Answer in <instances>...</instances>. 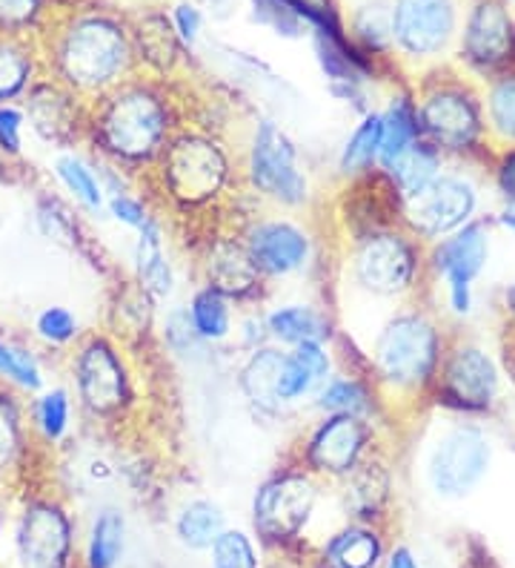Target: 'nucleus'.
<instances>
[{
    "label": "nucleus",
    "instance_id": "e433bc0d",
    "mask_svg": "<svg viewBox=\"0 0 515 568\" xmlns=\"http://www.w3.org/2000/svg\"><path fill=\"white\" fill-rule=\"evenodd\" d=\"M29 78V58L21 49L0 47V101L18 95Z\"/></svg>",
    "mask_w": 515,
    "mask_h": 568
},
{
    "label": "nucleus",
    "instance_id": "f704fd0d",
    "mask_svg": "<svg viewBox=\"0 0 515 568\" xmlns=\"http://www.w3.org/2000/svg\"><path fill=\"white\" fill-rule=\"evenodd\" d=\"M213 566L215 568H258L253 542L247 540V534H240V531L220 534L218 540L213 542Z\"/></svg>",
    "mask_w": 515,
    "mask_h": 568
},
{
    "label": "nucleus",
    "instance_id": "f3484780",
    "mask_svg": "<svg viewBox=\"0 0 515 568\" xmlns=\"http://www.w3.org/2000/svg\"><path fill=\"white\" fill-rule=\"evenodd\" d=\"M264 276H289L301 271L309 258V236L298 224L267 219L255 222L244 239Z\"/></svg>",
    "mask_w": 515,
    "mask_h": 568
},
{
    "label": "nucleus",
    "instance_id": "cd10ccee",
    "mask_svg": "<svg viewBox=\"0 0 515 568\" xmlns=\"http://www.w3.org/2000/svg\"><path fill=\"white\" fill-rule=\"evenodd\" d=\"M381 555V542L367 528H347L327 546L330 568H372Z\"/></svg>",
    "mask_w": 515,
    "mask_h": 568
},
{
    "label": "nucleus",
    "instance_id": "a18cd8bd",
    "mask_svg": "<svg viewBox=\"0 0 515 568\" xmlns=\"http://www.w3.org/2000/svg\"><path fill=\"white\" fill-rule=\"evenodd\" d=\"M14 445V414L9 403H0V463L9 457Z\"/></svg>",
    "mask_w": 515,
    "mask_h": 568
},
{
    "label": "nucleus",
    "instance_id": "9d476101",
    "mask_svg": "<svg viewBox=\"0 0 515 568\" xmlns=\"http://www.w3.org/2000/svg\"><path fill=\"white\" fill-rule=\"evenodd\" d=\"M316 506V486L303 474H281L255 494V528L269 540L296 537Z\"/></svg>",
    "mask_w": 515,
    "mask_h": 568
},
{
    "label": "nucleus",
    "instance_id": "393cba45",
    "mask_svg": "<svg viewBox=\"0 0 515 568\" xmlns=\"http://www.w3.org/2000/svg\"><path fill=\"white\" fill-rule=\"evenodd\" d=\"M284 365V351L275 347H261L249 356L244 374H240V385L247 394L249 403H255L261 410H278L284 408L278 403V374Z\"/></svg>",
    "mask_w": 515,
    "mask_h": 568
},
{
    "label": "nucleus",
    "instance_id": "f8f14e48",
    "mask_svg": "<svg viewBox=\"0 0 515 568\" xmlns=\"http://www.w3.org/2000/svg\"><path fill=\"white\" fill-rule=\"evenodd\" d=\"M367 445H370L367 419L350 414H330L309 437L307 463L330 477H347L361 465Z\"/></svg>",
    "mask_w": 515,
    "mask_h": 568
},
{
    "label": "nucleus",
    "instance_id": "0eeeda50",
    "mask_svg": "<svg viewBox=\"0 0 515 568\" xmlns=\"http://www.w3.org/2000/svg\"><path fill=\"white\" fill-rule=\"evenodd\" d=\"M473 181L464 175H439L424 190L401 202L404 224L421 239H444L464 224H470L475 213Z\"/></svg>",
    "mask_w": 515,
    "mask_h": 568
},
{
    "label": "nucleus",
    "instance_id": "49530a36",
    "mask_svg": "<svg viewBox=\"0 0 515 568\" xmlns=\"http://www.w3.org/2000/svg\"><path fill=\"white\" fill-rule=\"evenodd\" d=\"M502 224H504V227L513 230V233H515V210H507V213L502 215Z\"/></svg>",
    "mask_w": 515,
    "mask_h": 568
},
{
    "label": "nucleus",
    "instance_id": "1a4fd4ad",
    "mask_svg": "<svg viewBox=\"0 0 515 568\" xmlns=\"http://www.w3.org/2000/svg\"><path fill=\"white\" fill-rule=\"evenodd\" d=\"M490 256V233L481 222H470L441 239L433 253V267L446 284L450 307L459 316L473 311V282L481 276Z\"/></svg>",
    "mask_w": 515,
    "mask_h": 568
},
{
    "label": "nucleus",
    "instance_id": "423d86ee",
    "mask_svg": "<svg viewBox=\"0 0 515 568\" xmlns=\"http://www.w3.org/2000/svg\"><path fill=\"white\" fill-rule=\"evenodd\" d=\"M419 250L395 230H378L358 239L352 253V282L370 296H401L415 284Z\"/></svg>",
    "mask_w": 515,
    "mask_h": 568
},
{
    "label": "nucleus",
    "instance_id": "b1692460",
    "mask_svg": "<svg viewBox=\"0 0 515 568\" xmlns=\"http://www.w3.org/2000/svg\"><path fill=\"white\" fill-rule=\"evenodd\" d=\"M381 121H384V139H381L378 166L387 170L392 161H399L401 155L421 139L419 110H415V104H412L410 98L399 95L390 101V110L381 112Z\"/></svg>",
    "mask_w": 515,
    "mask_h": 568
},
{
    "label": "nucleus",
    "instance_id": "c756f323",
    "mask_svg": "<svg viewBox=\"0 0 515 568\" xmlns=\"http://www.w3.org/2000/svg\"><path fill=\"white\" fill-rule=\"evenodd\" d=\"M124 517L117 511H103L90 531L86 562L90 568H112L124 551Z\"/></svg>",
    "mask_w": 515,
    "mask_h": 568
},
{
    "label": "nucleus",
    "instance_id": "a878e982",
    "mask_svg": "<svg viewBox=\"0 0 515 568\" xmlns=\"http://www.w3.org/2000/svg\"><path fill=\"white\" fill-rule=\"evenodd\" d=\"M381 139H384L381 112H367L364 121L356 126V132L343 144L341 155H338V170L350 179L370 173L378 164V155H381Z\"/></svg>",
    "mask_w": 515,
    "mask_h": 568
},
{
    "label": "nucleus",
    "instance_id": "a211bd4d",
    "mask_svg": "<svg viewBox=\"0 0 515 568\" xmlns=\"http://www.w3.org/2000/svg\"><path fill=\"white\" fill-rule=\"evenodd\" d=\"M330 354L323 342H303L289 354H284L281 374H278V403L296 405L303 396L316 394L327 385L330 376Z\"/></svg>",
    "mask_w": 515,
    "mask_h": 568
},
{
    "label": "nucleus",
    "instance_id": "bb28decb",
    "mask_svg": "<svg viewBox=\"0 0 515 568\" xmlns=\"http://www.w3.org/2000/svg\"><path fill=\"white\" fill-rule=\"evenodd\" d=\"M189 322H193L195 336L206 342H224L233 333V307L229 296H224L215 287H200L189 305Z\"/></svg>",
    "mask_w": 515,
    "mask_h": 568
},
{
    "label": "nucleus",
    "instance_id": "2f4dec72",
    "mask_svg": "<svg viewBox=\"0 0 515 568\" xmlns=\"http://www.w3.org/2000/svg\"><path fill=\"white\" fill-rule=\"evenodd\" d=\"M55 170H58V179L63 181V187L75 195L83 207L92 210V213H97V210L103 207L101 181H97L95 170H92L86 161H81L78 155H61Z\"/></svg>",
    "mask_w": 515,
    "mask_h": 568
},
{
    "label": "nucleus",
    "instance_id": "9b49d317",
    "mask_svg": "<svg viewBox=\"0 0 515 568\" xmlns=\"http://www.w3.org/2000/svg\"><path fill=\"white\" fill-rule=\"evenodd\" d=\"M421 139L439 153H464L478 141L481 119L467 95L455 90H439L426 98L419 110Z\"/></svg>",
    "mask_w": 515,
    "mask_h": 568
},
{
    "label": "nucleus",
    "instance_id": "c03bdc74",
    "mask_svg": "<svg viewBox=\"0 0 515 568\" xmlns=\"http://www.w3.org/2000/svg\"><path fill=\"white\" fill-rule=\"evenodd\" d=\"M175 23H178V32L184 41H195V38H198L200 14L195 7H189V3H181V7L175 9Z\"/></svg>",
    "mask_w": 515,
    "mask_h": 568
},
{
    "label": "nucleus",
    "instance_id": "72a5a7b5",
    "mask_svg": "<svg viewBox=\"0 0 515 568\" xmlns=\"http://www.w3.org/2000/svg\"><path fill=\"white\" fill-rule=\"evenodd\" d=\"M0 376H9L27 390H38L43 385L41 367H38L34 356L23 347L3 345V342H0Z\"/></svg>",
    "mask_w": 515,
    "mask_h": 568
},
{
    "label": "nucleus",
    "instance_id": "dca6fc26",
    "mask_svg": "<svg viewBox=\"0 0 515 568\" xmlns=\"http://www.w3.org/2000/svg\"><path fill=\"white\" fill-rule=\"evenodd\" d=\"M455 12L450 0H399L392 12V36L412 55H433L450 41Z\"/></svg>",
    "mask_w": 515,
    "mask_h": 568
},
{
    "label": "nucleus",
    "instance_id": "7c9ffc66",
    "mask_svg": "<svg viewBox=\"0 0 515 568\" xmlns=\"http://www.w3.org/2000/svg\"><path fill=\"white\" fill-rule=\"evenodd\" d=\"M318 408L327 414H350L367 419L372 414V396L358 379L338 376L318 390Z\"/></svg>",
    "mask_w": 515,
    "mask_h": 568
},
{
    "label": "nucleus",
    "instance_id": "39448f33",
    "mask_svg": "<svg viewBox=\"0 0 515 568\" xmlns=\"http://www.w3.org/2000/svg\"><path fill=\"white\" fill-rule=\"evenodd\" d=\"M130 61L121 29L110 21H81L66 36L61 52L63 75L81 90H101L124 72Z\"/></svg>",
    "mask_w": 515,
    "mask_h": 568
},
{
    "label": "nucleus",
    "instance_id": "4468645a",
    "mask_svg": "<svg viewBox=\"0 0 515 568\" xmlns=\"http://www.w3.org/2000/svg\"><path fill=\"white\" fill-rule=\"evenodd\" d=\"M444 403L461 410H484L498 394V371L481 347H459L441 371Z\"/></svg>",
    "mask_w": 515,
    "mask_h": 568
},
{
    "label": "nucleus",
    "instance_id": "f03ea898",
    "mask_svg": "<svg viewBox=\"0 0 515 568\" xmlns=\"http://www.w3.org/2000/svg\"><path fill=\"white\" fill-rule=\"evenodd\" d=\"M441 339L435 325L421 313H401L387 322L372 347V365L381 382L399 390H419L435 376Z\"/></svg>",
    "mask_w": 515,
    "mask_h": 568
},
{
    "label": "nucleus",
    "instance_id": "37998d69",
    "mask_svg": "<svg viewBox=\"0 0 515 568\" xmlns=\"http://www.w3.org/2000/svg\"><path fill=\"white\" fill-rule=\"evenodd\" d=\"M495 181H498V190L507 202L515 204V150H507V153L498 159V166H495Z\"/></svg>",
    "mask_w": 515,
    "mask_h": 568
},
{
    "label": "nucleus",
    "instance_id": "c9c22d12",
    "mask_svg": "<svg viewBox=\"0 0 515 568\" xmlns=\"http://www.w3.org/2000/svg\"><path fill=\"white\" fill-rule=\"evenodd\" d=\"M490 121L504 141H515V78H507L490 92Z\"/></svg>",
    "mask_w": 515,
    "mask_h": 568
},
{
    "label": "nucleus",
    "instance_id": "5701e85b",
    "mask_svg": "<svg viewBox=\"0 0 515 568\" xmlns=\"http://www.w3.org/2000/svg\"><path fill=\"white\" fill-rule=\"evenodd\" d=\"M135 271L137 282L150 293L152 298H164L172 293V267L166 262L164 253V239H161V227L155 222L146 224L137 233V247H135Z\"/></svg>",
    "mask_w": 515,
    "mask_h": 568
},
{
    "label": "nucleus",
    "instance_id": "aec40b11",
    "mask_svg": "<svg viewBox=\"0 0 515 568\" xmlns=\"http://www.w3.org/2000/svg\"><path fill=\"white\" fill-rule=\"evenodd\" d=\"M509 43H513V29H509V18L504 14V9L495 3H484L475 9L467 36H464L467 55L475 63H498L507 58Z\"/></svg>",
    "mask_w": 515,
    "mask_h": 568
},
{
    "label": "nucleus",
    "instance_id": "7ed1b4c3",
    "mask_svg": "<svg viewBox=\"0 0 515 568\" xmlns=\"http://www.w3.org/2000/svg\"><path fill=\"white\" fill-rule=\"evenodd\" d=\"M158 161L164 187L169 190L175 202L186 204V207L213 202L229 179V159L224 146L206 135H195V132L172 139Z\"/></svg>",
    "mask_w": 515,
    "mask_h": 568
},
{
    "label": "nucleus",
    "instance_id": "f257e3e1",
    "mask_svg": "<svg viewBox=\"0 0 515 568\" xmlns=\"http://www.w3.org/2000/svg\"><path fill=\"white\" fill-rule=\"evenodd\" d=\"M95 130L117 161H152L169 144V112L155 92L124 90L103 106Z\"/></svg>",
    "mask_w": 515,
    "mask_h": 568
},
{
    "label": "nucleus",
    "instance_id": "6ab92c4d",
    "mask_svg": "<svg viewBox=\"0 0 515 568\" xmlns=\"http://www.w3.org/2000/svg\"><path fill=\"white\" fill-rule=\"evenodd\" d=\"M206 276H209V287L224 296H249L261 287L264 273L258 271L247 244L218 242L209 250Z\"/></svg>",
    "mask_w": 515,
    "mask_h": 568
},
{
    "label": "nucleus",
    "instance_id": "79ce46f5",
    "mask_svg": "<svg viewBox=\"0 0 515 568\" xmlns=\"http://www.w3.org/2000/svg\"><path fill=\"white\" fill-rule=\"evenodd\" d=\"M38 12V0H0V23L18 27Z\"/></svg>",
    "mask_w": 515,
    "mask_h": 568
},
{
    "label": "nucleus",
    "instance_id": "58836bf2",
    "mask_svg": "<svg viewBox=\"0 0 515 568\" xmlns=\"http://www.w3.org/2000/svg\"><path fill=\"white\" fill-rule=\"evenodd\" d=\"M110 210H112V215H115L117 222L126 224V227H132V230H137V233H141L146 224L155 222V219L146 213L144 204L137 202V199H132V195H126V193H117L115 199L110 202Z\"/></svg>",
    "mask_w": 515,
    "mask_h": 568
},
{
    "label": "nucleus",
    "instance_id": "ddd939ff",
    "mask_svg": "<svg viewBox=\"0 0 515 568\" xmlns=\"http://www.w3.org/2000/svg\"><path fill=\"white\" fill-rule=\"evenodd\" d=\"M78 390H81L83 405L95 414H115L124 408L130 396V382L121 356L115 347L103 339H92L83 345L75 362Z\"/></svg>",
    "mask_w": 515,
    "mask_h": 568
},
{
    "label": "nucleus",
    "instance_id": "4c0bfd02",
    "mask_svg": "<svg viewBox=\"0 0 515 568\" xmlns=\"http://www.w3.org/2000/svg\"><path fill=\"white\" fill-rule=\"evenodd\" d=\"M78 333V320L66 307H47V311L38 316V336L52 345H66V342L75 339Z\"/></svg>",
    "mask_w": 515,
    "mask_h": 568
},
{
    "label": "nucleus",
    "instance_id": "a19ab883",
    "mask_svg": "<svg viewBox=\"0 0 515 568\" xmlns=\"http://www.w3.org/2000/svg\"><path fill=\"white\" fill-rule=\"evenodd\" d=\"M21 112L12 106H0V150L3 153H21Z\"/></svg>",
    "mask_w": 515,
    "mask_h": 568
},
{
    "label": "nucleus",
    "instance_id": "20e7f679",
    "mask_svg": "<svg viewBox=\"0 0 515 568\" xmlns=\"http://www.w3.org/2000/svg\"><path fill=\"white\" fill-rule=\"evenodd\" d=\"M247 179L255 193H261L264 199H272L284 207H298L309 195L296 144L275 121H261L255 126L247 155Z\"/></svg>",
    "mask_w": 515,
    "mask_h": 568
},
{
    "label": "nucleus",
    "instance_id": "4be33fe9",
    "mask_svg": "<svg viewBox=\"0 0 515 568\" xmlns=\"http://www.w3.org/2000/svg\"><path fill=\"white\" fill-rule=\"evenodd\" d=\"M381 173L387 175V179L395 184V190H399L401 202L404 199H410V195H415L419 190H424L430 181H435L441 175V153L435 150L430 141L419 139L415 144L406 150L404 155H401L399 161H392L387 170H381Z\"/></svg>",
    "mask_w": 515,
    "mask_h": 568
},
{
    "label": "nucleus",
    "instance_id": "ea45409f",
    "mask_svg": "<svg viewBox=\"0 0 515 568\" xmlns=\"http://www.w3.org/2000/svg\"><path fill=\"white\" fill-rule=\"evenodd\" d=\"M358 32L370 43H384L387 36L392 32V18H387L378 7H367L358 14Z\"/></svg>",
    "mask_w": 515,
    "mask_h": 568
},
{
    "label": "nucleus",
    "instance_id": "412c9836",
    "mask_svg": "<svg viewBox=\"0 0 515 568\" xmlns=\"http://www.w3.org/2000/svg\"><path fill=\"white\" fill-rule=\"evenodd\" d=\"M267 336L284 345H303V342H323L330 336V325L318 307L312 305H281L269 313L267 320Z\"/></svg>",
    "mask_w": 515,
    "mask_h": 568
},
{
    "label": "nucleus",
    "instance_id": "c85d7f7f",
    "mask_svg": "<svg viewBox=\"0 0 515 568\" xmlns=\"http://www.w3.org/2000/svg\"><path fill=\"white\" fill-rule=\"evenodd\" d=\"M224 531V514L209 499H195L178 517V537L189 548H213Z\"/></svg>",
    "mask_w": 515,
    "mask_h": 568
},
{
    "label": "nucleus",
    "instance_id": "6e6552de",
    "mask_svg": "<svg viewBox=\"0 0 515 568\" xmlns=\"http://www.w3.org/2000/svg\"><path fill=\"white\" fill-rule=\"evenodd\" d=\"M490 439L473 425H455L435 443L426 474L441 497H464L490 468Z\"/></svg>",
    "mask_w": 515,
    "mask_h": 568
},
{
    "label": "nucleus",
    "instance_id": "473e14b6",
    "mask_svg": "<svg viewBox=\"0 0 515 568\" xmlns=\"http://www.w3.org/2000/svg\"><path fill=\"white\" fill-rule=\"evenodd\" d=\"M69 394L63 388L47 390V394L38 399V408H34V416H38V428L43 430L47 439H61L69 428Z\"/></svg>",
    "mask_w": 515,
    "mask_h": 568
},
{
    "label": "nucleus",
    "instance_id": "2eb2a0df",
    "mask_svg": "<svg viewBox=\"0 0 515 568\" xmlns=\"http://www.w3.org/2000/svg\"><path fill=\"white\" fill-rule=\"evenodd\" d=\"M18 548L27 568H63L72 548V528L66 514L49 503H34L18 528Z\"/></svg>",
    "mask_w": 515,
    "mask_h": 568
}]
</instances>
